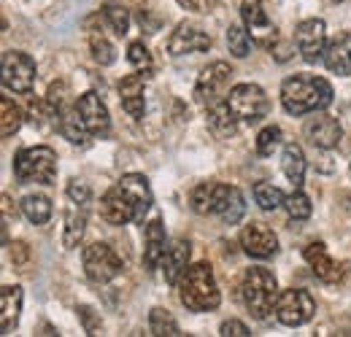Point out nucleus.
<instances>
[{"mask_svg": "<svg viewBox=\"0 0 351 337\" xmlns=\"http://www.w3.org/2000/svg\"><path fill=\"white\" fill-rule=\"evenodd\" d=\"M36 82V60L25 51L3 54V86L16 95H27Z\"/></svg>", "mask_w": 351, "mask_h": 337, "instance_id": "9d476101", "label": "nucleus"}, {"mask_svg": "<svg viewBox=\"0 0 351 337\" xmlns=\"http://www.w3.org/2000/svg\"><path fill=\"white\" fill-rule=\"evenodd\" d=\"M168 251V235L162 219H152L146 224V240H143V264L149 270H157L162 264V256Z\"/></svg>", "mask_w": 351, "mask_h": 337, "instance_id": "a211bd4d", "label": "nucleus"}, {"mask_svg": "<svg viewBox=\"0 0 351 337\" xmlns=\"http://www.w3.org/2000/svg\"><path fill=\"white\" fill-rule=\"evenodd\" d=\"M208 49H211V36L189 22H181L173 30V36L168 38V54H173V57L197 54V51H208Z\"/></svg>", "mask_w": 351, "mask_h": 337, "instance_id": "2eb2a0df", "label": "nucleus"}, {"mask_svg": "<svg viewBox=\"0 0 351 337\" xmlns=\"http://www.w3.org/2000/svg\"><path fill=\"white\" fill-rule=\"evenodd\" d=\"M87 205H79V203H71L68 213H65V232H62V246L65 249H76L84 238V229H87Z\"/></svg>", "mask_w": 351, "mask_h": 337, "instance_id": "b1692460", "label": "nucleus"}, {"mask_svg": "<svg viewBox=\"0 0 351 337\" xmlns=\"http://www.w3.org/2000/svg\"><path fill=\"white\" fill-rule=\"evenodd\" d=\"M189 243L186 240H173L171 246H168V251L162 256V273H165V281L176 286L178 281H181V275L186 273V267H189Z\"/></svg>", "mask_w": 351, "mask_h": 337, "instance_id": "412c9836", "label": "nucleus"}, {"mask_svg": "<svg viewBox=\"0 0 351 337\" xmlns=\"http://www.w3.org/2000/svg\"><path fill=\"white\" fill-rule=\"evenodd\" d=\"M322 62L327 65V71L338 73V76H351V33H341L335 41L327 43Z\"/></svg>", "mask_w": 351, "mask_h": 337, "instance_id": "aec40b11", "label": "nucleus"}, {"mask_svg": "<svg viewBox=\"0 0 351 337\" xmlns=\"http://www.w3.org/2000/svg\"><path fill=\"white\" fill-rule=\"evenodd\" d=\"M128 60H130V65L135 71H141V73H146L149 68H152V54H149V49L143 46V41H132L128 46Z\"/></svg>", "mask_w": 351, "mask_h": 337, "instance_id": "4c0bfd02", "label": "nucleus"}, {"mask_svg": "<svg viewBox=\"0 0 351 337\" xmlns=\"http://www.w3.org/2000/svg\"><path fill=\"white\" fill-rule=\"evenodd\" d=\"M82 262H84V273L92 284H111L119 273H122V259L108 243H89L82 251Z\"/></svg>", "mask_w": 351, "mask_h": 337, "instance_id": "423d86ee", "label": "nucleus"}, {"mask_svg": "<svg viewBox=\"0 0 351 337\" xmlns=\"http://www.w3.org/2000/svg\"><path fill=\"white\" fill-rule=\"evenodd\" d=\"M178 299L186 310L195 313H208L219 308L221 292L214 278V267L208 262H197L186 267V273L178 281Z\"/></svg>", "mask_w": 351, "mask_h": 337, "instance_id": "7ed1b4c3", "label": "nucleus"}, {"mask_svg": "<svg viewBox=\"0 0 351 337\" xmlns=\"http://www.w3.org/2000/svg\"><path fill=\"white\" fill-rule=\"evenodd\" d=\"M241 14H243V22L252 30V36L257 38V43L270 46V38H276V27L270 25V19H267L265 8L260 5V0H243Z\"/></svg>", "mask_w": 351, "mask_h": 337, "instance_id": "6ab92c4d", "label": "nucleus"}, {"mask_svg": "<svg viewBox=\"0 0 351 337\" xmlns=\"http://www.w3.org/2000/svg\"><path fill=\"white\" fill-rule=\"evenodd\" d=\"M252 195H254V200H257V205L263 208V211H276V208H281L284 205V192L278 189V186H273L270 181H257L254 184V189H252Z\"/></svg>", "mask_w": 351, "mask_h": 337, "instance_id": "c756f323", "label": "nucleus"}, {"mask_svg": "<svg viewBox=\"0 0 351 337\" xmlns=\"http://www.w3.org/2000/svg\"><path fill=\"white\" fill-rule=\"evenodd\" d=\"M14 175L22 184H54L57 154L49 146H30L14 157Z\"/></svg>", "mask_w": 351, "mask_h": 337, "instance_id": "39448f33", "label": "nucleus"}, {"mask_svg": "<svg viewBox=\"0 0 351 337\" xmlns=\"http://www.w3.org/2000/svg\"><path fill=\"white\" fill-rule=\"evenodd\" d=\"M22 286H3L0 289V332L8 335L22 313Z\"/></svg>", "mask_w": 351, "mask_h": 337, "instance_id": "5701e85b", "label": "nucleus"}, {"mask_svg": "<svg viewBox=\"0 0 351 337\" xmlns=\"http://www.w3.org/2000/svg\"><path fill=\"white\" fill-rule=\"evenodd\" d=\"M241 297L243 305L249 308V313L254 319L265 321L270 313H276V302H278V284L276 275L267 267H249L243 273V284H241Z\"/></svg>", "mask_w": 351, "mask_h": 337, "instance_id": "20e7f679", "label": "nucleus"}, {"mask_svg": "<svg viewBox=\"0 0 351 337\" xmlns=\"http://www.w3.org/2000/svg\"><path fill=\"white\" fill-rule=\"evenodd\" d=\"M230 195H232V186L217 184V181H203V184H197L192 189L189 205H192V211L200 213V216H221Z\"/></svg>", "mask_w": 351, "mask_h": 337, "instance_id": "9b49d317", "label": "nucleus"}, {"mask_svg": "<svg viewBox=\"0 0 351 337\" xmlns=\"http://www.w3.org/2000/svg\"><path fill=\"white\" fill-rule=\"evenodd\" d=\"M68 200L71 203H79V205H87L92 203V192H89V186L84 181H79V178H73L71 184H68Z\"/></svg>", "mask_w": 351, "mask_h": 337, "instance_id": "58836bf2", "label": "nucleus"}, {"mask_svg": "<svg viewBox=\"0 0 351 337\" xmlns=\"http://www.w3.org/2000/svg\"><path fill=\"white\" fill-rule=\"evenodd\" d=\"M238 122H241V119L232 114V108L227 105V100L208 108V125H211V129H214L217 135H221V138L235 135V132H238Z\"/></svg>", "mask_w": 351, "mask_h": 337, "instance_id": "bb28decb", "label": "nucleus"}, {"mask_svg": "<svg viewBox=\"0 0 351 337\" xmlns=\"http://www.w3.org/2000/svg\"><path fill=\"white\" fill-rule=\"evenodd\" d=\"M79 316L84 319V327H87L89 335H97V332H100L103 324H100V319H97V321L92 319V308H79Z\"/></svg>", "mask_w": 351, "mask_h": 337, "instance_id": "37998d69", "label": "nucleus"}, {"mask_svg": "<svg viewBox=\"0 0 351 337\" xmlns=\"http://www.w3.org/2000/svg\"><path fill=\"white\" fill-rule=\"evenodd\" d=\"M241 249L249 253L252 259H270L273 253L278 251V238L276 232L267 227V224H260V221H252L241 229Z\"/></svg>", "mask_w": 351, "mask_h": 337, "instance_id": "ddd939ff", "label": "nucleus"}, {"mask_svg": "<svg viewBox=\"0 0 351 337\" xmlns=\"http://www.w3.org/2000/svg\"><path fill=\"white\" fill-rule=\"evenodd\" d=\"M152 200L154 197H152L149 178L141 173H128L100 197V216L114 227L143 221V216L152 208Z\"/></svg>", "mask_w": 351, "mask_h": 337, "instance_id": "f257e3e1", "label": "nucleus"}, {"mask_svg": "<svg viewBox=\"0 0 351 337\" xmlns=\"http://www.w3.org/2000/svg\"><path fill=\"white\" fill-rule=\"evenodd\" d=\"M303 256H306L308 267L313 270V275H316L319 281H324V284H338V281H343V275H346V270H349L346 262H335V259L327 253V246H324V243H311V246H306Z\"/></svg>", "mask_w": 351, "mask_h": 337, "instance_id": "4468645a", "label": "nucleus"}, {"mask_svg": "<svg viewBox=\"0 0 351 337\" xmlns=\"http://www.w3.org/2000/svg\"><path fill=\"white\" fill-rule=\"evenodd\" d=\"M103 19L111 25V30H114L119 38L128 36V30H130V14H128L125 5H119V3H106V5H103Z\"/></svg>", "mask_w": 351, "mask_h": 337, "instance_id": "2f4dec72", "label": "nucleus"}, {"mask_svg": "<svg viewBox=\"0 0 351 337\" xmlns=\"http://www.w3.org/2000/svg\"><path fill=\"white\" fill-rule=\"evenodd\" d=\"M149 329H152V335H157V337L181 335V332H178L176 319L168 313V310H162V308H154V310L149 313Z\"/></svg>", "mask_w": 351, "mask_h": 337, "instance_id": "473e14b6", "label": "nucleus"}, {"mask_svg": "<svg viewBox=\"0 0 351 337\" xmlns=\"http://www.w3.org/2000/svg\"><path fill=\"white\" fill-rule=\"evenodd\" d=\"M313 313H316V302L306 289H287L278 295L276 319L284 327H303L306 321L313 319Z\"/></svg>", "mask_w": 351, "mask_h": 337, "instance_id": "1a4fd4ad", "label": "nucleus"}, {"mask_svg": "<svg viewBox=\"0 0 351 337\" xmlns=\"http://www.w3.org/2000/svg\"><path fill=\"white\" fill-rule=\"evenodd\" d=\"M298 51L306 62H319L327 49V27L322 19H303L295 30Z\"/></svg>", "mask_w": 351, "mask_h": 337, "instance_id": "f8f14e48", "label": "nucleus"}, {"mask_svg": "<svg viewBox=\"0 0 351 337\" xmlns=\"http://www.w3.org/2000/svg\"><path fill=\"white\" fill-rule=\"evenodd\" d=\"M119 97H122V105H125V111L130 114L132 119H141L143 111H146V103H143V73L125 76L122 84H119Z\"/></svg>", "mask_w": 351, "mask_h": 337, "instance_id": "4be33fe9", "label": "nucleus"}, {"mask_svg": "<svg viewBox=\"0 0 351 337\" xmlns=\"http://www.w3.org/2000/svg\"><path fill=\"white\" fill-rule=\"evenodd\" d=\"M57 127H60V132L71 140V143H79V146H84L87 143V135L89 129L84 125V119L79 116V108L76 105H62L60 108V116H57Z\"/></svg>", "mask_w": 351, "mask_h": 337, "instance_id": "a878e982", "label": "nucleus"}, {"mask_svg": "<svg viewBox=\"0 0 351 337\" xmlns=\"http://www.w3.org/2000/svg\"><path fill=\"white\" fill-rule=\"evenodd\" d=\"M227 49H230V54L238 57V60H243V57L252 51V38H249V30H246L243 25L232 22V25L227 27Z\"/></svg>", "mask_w": 351, "mask_h": 337, "instance_id": "7c9ffc66", "label": "nucleus"}, {"mask_svg": "<svg viewBox=\"0 0 351 337\" xmlns=\"http://www.w3.org/2000/svg\"><path fill=\"white\" fill-rule=\"evenodd\" d=\"M227 105L232 108V114L241 119V122H260L267 116V95L263 92V86L257 84H235L227 95Z\"/></svg>", "mask_w": 351, "mask_h": 337, "instance_id": "0eeeda50", "label": "nucleus"}, {"mask_svg": "<svg viewBox=\"0 0 351 337\" xmlns=\"http://www.w3.org/2000/svg\"><path fill=\"white\" fill-rule=\"evenodd\" d=\"M281 140H284L281 127L267 125L263 132L257 135V154H260V157H273V151L281 146Z\"/></svg>", "mask_w": 351, "mask_h": 337, "instance_id": "f704fd0d", "label": "nucleus"}, {"mask_svg": "<svg viewBox=\"0 0 351 337\" xmlns=\"http://www.w3.org/2000/svg\"><path fill=\"white\" fill-rule=\"evenodd\" d=\"M332 86L322 76H311V73H298L289 76L281 84V105L287 114L292 116H303V114H316L324 111L332 103Z\"/></svg>", "mask_w": 351, "mask_h": 337, "instance_id": "f03ea898", "label": "nucleus"}, {"mask_svg": "<svg viewBox=\"0 0 351 337\" xmlns=\"http://www.w3.org/2000/svg\"><path fill=\"white\" fill-rule=\"evenodd\" d=\"M281 170L284 175L289 178V184L295 189L303 186V178H306V154L298 143H287L284 151H281Z\"/></svg>", "mask_w": 351, "mask_h": 337, "instance_id": "393cba45", "label": "nucleus"}, {"mask_svg": "<svg viewBox=\"0 0 351 337\" xmlns=\"http://www.w3.org/2000/svg\"><path fill=\"white\" fill-rule=\"evenodd\" d=\"M89 49H92V60L97 65H114L117 62V49L103 33H92L89 36Z\"/></svg>", "mask_w": 351, "mask_h": 337, "instance_id": "72a5a7b5", "label": "nucleus"}, {"mask_svg": "<svg viewBox=\"0 0 351 337\" xmlns=\"http://www.w3.org/2000/svg\"><path fill=\"white\" fill-rule=\"evenodd\" d=\"M306 138L316 146V149H335L343 138V127L335 116L316 111V116H311L306 122Z\"/></svg>", "mask_w": 351, "mask_h": 337, "instance_id": "dca6fc26", "label": "nucleus"}, {"mask_svg": "<svg viewBox=\"0 0 351 337\" xmlns=\"http://www.w3.org/2000/svg\"><path fill=\"white\" fill-rule=\"evenodd\" d=\"M230 76H232V68L227 62H221V60L211 62L208 68H203L200 76H197V84H195V100L200 105H206V108L221 103V97H224L227 86H230Z\"/></svg>", "mask_w": 351, "mask_h": 337, "instance_id": "6e6552de", "label": "nucleus"}, {"mask_svg": "<svg viewBox=\"0 0 351 337\" xmlns=\"http://www.w3.org/2000/svg\"><path fill=\"white\" fill-rule=\"evenodd\" d=\"M219 335L221 337H249V327L243 324V321H238V319H230V321H224L219 327Z\"/></svg>", "mask_w": 351, "mask_h": 337, "instance_id": "ea45409f", "label": "nucleus"}, {"mask_svg": "<svg viewBox=\"0 0 351 337\" xmlns=\"http://www.w3.org/2000/svg\"><path fill=\"white\" fill-rule=\"evenodd\" d=\"M51 200L44 197V195H27L22 197V213L36 224V227H44L46 221L51 219Z\"/></svg>", "mask_w": 351, "mask_h": 337, "instance_id": "cd10ccee", "label": "nucleus"}, {"mask_svg": "<svg viewBox=\"0 0 351 337\" xmlns=\"http://www.w3.org/2000/svg\"><path fill=\"white\" fill-rule=\"evenodd\" d=\"M284 208H287V213H289V219H295V221H303V219H308L311 216V200L306 197V192H300V189H295L287 200H284Z\"/></svg>", "mask_w": 351, "mask_h": 337, "instance_id": "c9c22d12", "label": "nucleus"}, {"mask_svg": "<svg viewBox=\"0 0 351 337\" xmlns=\"http://www.w3.org/2000/svg\"><path fill=\"white\" fill-rule=\"evenodd\" d=\"M0 111H3V116H0V132H3V138H11L22 127V122H25V111L11 97H5V95L0 100Z\"/></svg>", "mask_w": 351, "mask_h": 337, "instance_id": "c85d7f7f", "label": "nucleus"}, {"mask_svg": "<svg viewBox=\"0 0 351 337\" xmlns=\"http://www.w3.org/2000/svg\"><path fill=\"white\" fill-rule=\"evenodd\" d=\"M214 3L217 0H178V5L186 8V11H192V14H208L214 8Z\"/></svg>", "mask_w": 351, "mask_h": 337, "instance_id": "a19ab883", "label": "nucleus"}, {"mask_svg": "<svg viewBox=\"0 0 351 337\" xmlns=\"http://www.w3.org/2000/svg\"><path fill=\"white\" fill-rule=\"evenodd\" d=\"M8 246H11V259H14V264H27V262H30V249H27V243L16 240V243H8Z\"/></svg>", "mask_w": 351, "mask_h": 337, "instance_id": "79ce46f5", "label": "nucleus"}, {"mask_svg": "<svg viewBox=\"0 0 351 337\" xmlns=\"http://www.w3.org/2000/svg\"><path fill=\"white\" fill-rule=\"evenodd\" d=\"M76 108H79V116L84 119L89 135H106L111 129V116H108V108L106 103L100 100L97 92H84L79 100H76Z\"/></svg>", "mask_w": 351, "mask_h": 337, "instance_id": "f3484780", "label": "nucleus"}, {"mask_svg": "<svg viewBox=\"0 0 351 337\" xmlns=\"http://www.w3.org/2000/svg\"><path fill=\"white\" fill-rule=\"evenodd\" d=\"M243 213H246L243 195H241L238 186H232V195H230V200H227V205H224V211H221L219 219L224 221V224H238V221L243 219Z\"/></svg>", "mask_w": 351, "mask_h": 337, "instance_id": "e433bc0d", "label": "nucleus"}]
</instances>
